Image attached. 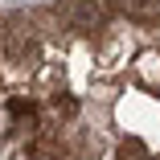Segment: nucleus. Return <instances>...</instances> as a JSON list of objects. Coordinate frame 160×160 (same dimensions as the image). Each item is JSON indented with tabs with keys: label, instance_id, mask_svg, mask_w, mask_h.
Wrapping results in <instances>:
<instances>
[{
	"label": "nucleus",
	"instance_id": "f257e3e1",
	"mask_svg": "<svg viewBox=\"0 0 160 160\" xmlns=\"http://www.w3.org/2000/svg\"><path fill=\"white\" fill-rule=\"evenodd\" d=\"M62 12H66V21L78 25V29H94L103 21V0H66Z\"/></svg>",
	"mask_w": 160,
	"mask_h": 160
},
{
	"label": "nucleus",
	"instance_id": "20e7f679",
	"mask_svg": "<svg viewBox=\"0 0 160 160\" xmlns=\"http://www.w3.org/2000/svg\"><path fill=\"white\" fill-rule=\"evenodd\" d=\"M115 160H152V156H148V148H144L140 140H127V144L115 152Z\"/></svg>",
	"mask_w": 160,
	"mask_h": 160
},
{
	"label": "nucleus",
	"instance_id": "39448f33",
	"mask_svg": "<svg viewBox=\"0 0 160 160\" xmlns=\"http://www.w3.org/2000/svg\"><path fill=\"white\" fill-rule=\"evenodd\" d=\"M8 115H17V119H25V115H29V119H33V107L21 103V99H12V103H8Z\"/></svg>",
	"mask_w": 160,
	"mask_h": 160
},
{
	"label": "nucleus",
	"instance_id": "7ed1b4c3",
	"mask_svg": "<svg viewBox=\"0 0 160 160\" xmlns=\"http://www.w3.org/2000/svg\"><path fill=\"white\" fill-rule=\"evenodd\" d=\"M123 8L132 12V17H140V21H148V17L160 12V0H123Z\"/></svg>",
	"mask_w": 160,
	"mask_h": 160
},
{
	"label": "nucleus",
	"instance_id": "f03ea898",
	"mask_svg": "<svg viewBox=\"0 0 160 160\" xmlns=\"http://www.w3.org/2000/svg\"><path fill=\"white\" fill-rule=\"evenodd\" d=\"M33 49H37V41H33V33H29V29H12V33L4 37V53H8L12 62H25Z\"/></svg>",
	"mask_w": 160,
	"mask_h": 160
}]
</instances>
